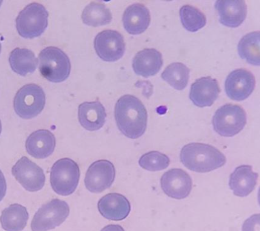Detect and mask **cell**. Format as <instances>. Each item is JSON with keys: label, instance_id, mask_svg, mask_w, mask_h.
I'll use <instances>...</instances> for the list:
<instances>
[{"label": "cell", "instance_id": "obj_1", "mask_svg": "<svg viewBox=\"0 0 260 231\" xmlns=\"http://www.w3.org/2000/svg\"><path fill=\"white\" fill-rule=\"evenodd\" d=\"M114 116L118 129L128 138H141L147 129V111L142 102L135 96H121L116 102Z\"/></svg>", "mask_w": 260, "mask_h": 231}, {"label": "cell", "instance_id": "obj_2", "mask_svg": "<svg viewBox=\"0 0 260 231\" xmlns=\"http://www.w3.org/2000/svg\"><path fill=\"white\" fill-rule=\"evenodd\" d=\"M180 158L182 163L190 171L208 173L223 167L226 158L212 145L190 143L182 148Z\"/></svg>", "mask_w": 260, "mask_h": 231}, {"label": "cell", "instance_id": "obj_3", "mask_svg": "<svg viewBox=\"0 0 260 231\" xmlns=\"http://www.w3.org/2000/svg\"><path fill=\"white\" fill-rule=\"evenodd\" d=\"M39 71L48 81L59 83L70 75L71 62L63 51L55 47L44 48L39 55Z\"/></svg>", "mask_w": 260, "mask_h": 231}, {"label": "cell", "instance_id": "obj_4", "mask_svg": "<svg viewBox=\"0 0 260 231\" xmlns=\"http://www.w3.org/2000/svg\"><path fill=\"white\" fill-rule=\"evenodd\" d=\"M80 176V168L76 161L68 158L60 159L51 168V186L57 194L70 195L78 186Z\"/></svg>", "mask_w": 260, "mask_h": 231}, {"label": "cell", "instance_id": "obj_5", "mask_svg": "<svg viewBox=\"0 0 260 231\" xmlns=\"http://www.w3.org/2000/svg\"><path fill=\"white\" fill-rule=\"evenodd\" d=\"M48 11L44 6L32 3L27 6L17 17L16 28L24 39H34L44 34L48 24Z\"/></svg>", "mask_w": 260, "mask_h": 231}, {"label": "cell", "instance_id": "obj_6", "mask_svg": "<svg viewBox=\"0 0 260 231\" xmlns=\"http://www.w3.org/2000/svg\"><path fill=\"white\" fill-rule=\"evenodd\" d=\"M212 122L216 133L231 138L244 129L247 124V114L239 105L227 104L217 110Z\"/></svg>", "mask_w": 260, "mask_h": 231}, {"label": "cell", "instance_id": "obj_7", "mask_svg": "<svg viewBox=\"0 0 260 231\" xmlns=\"http://www.w3.org/2000/svg\"><path fill=\"white\" fill-rule=\"evenodd\" d=\"M46 98L42 88L34 84L23 86L16 93L14 108L20 118L30 119L36 118L44 109Z\"/></svg>", "mask_w": 260, "mask_h": 231}, {"label": "cell", "instance_id": "obj_8", "mask_svg": "<svg viewBox=\"0 0 260 231\" xmlns=\"http://www.w3.org/2000/svg\"><path fill=\"white\" fill-rule=\"evenodd\" d=\"M70 213V207L67 202L59 199H53L37 211L31 222V229L32 231H48L55 229L63 223Z\"/></svg>", "mask_w": 260, "mask_h": 231}, {"label": "cell", "instance_id": "obj_9", "mask_svg": "<svg viewBox=\"0 0 260 231\" xmlns=\"http://www.w3.org/2000/svg\"><path fill=\"white\" fill-rule=\"evenodd\" d=\"M115 176L112 162L106 159L96 161L88 168L84 180L85 187L91 193H101L112 185Z\"/></svg>", "mask_w": 260, "mask_h": 231}, {"label": "cell", "instance_id": "obj_10", "mask_svg": "<svg viewBox=\"0 0 260 231\" xmlns=\"http://www.w3.org/2000/svg\"><path fill=\"white\" fill-rule=\"evenodd\" d=\"M14 178L28 192L41 190L45 183L44 171L26 156L19 159L12 168Z\"/></svg>", "mask_w": 260, "mask_h": 231}, {"label": "cell", "instance_id": "obj_11", "mask_svg": "<svg viewBox=\"0 0 260 231\" xmlns=\"http://www.w3.org/2000/svg\"><path fill=\"white\" fill-rule=\"evenodd\" d=\"M94 47L102 60L114 62L123 56L125 44L124 37L116 30L102 31L95 37Z\"/></svg>", "mask_w": 260, "mask_h": 231}, {"label": "cell", "instance_id": "obj_12", "mask_svg": "<svg viewBox=\"0 0 260 231\" xmlns=\"http://www.w3.org/2000/svg\"><path fill=\"white\" fill-rule=\"evenodd\" d=\"M255 76L245 69L234 70L225 81V91L229 98L235 101L247 99L255 89Z\"/></svg>", "mask_w": 260, "mask_h": 231}, {"label": "cell", "instance_id": "obj_13", "mask_svg": "<svg viewBox=\"0 0 260 231\" xmlns=\"http://www.w3.org/2000/svg\"><path fill=\"white\" fill-rule=\"evenodd\" d=\"M192 179L189 175L181 169L168 171L161 179V187L166 195L170 197L181 200L190 195L192 189Z\"/></svg>", "mask_w": 260, "mask_h": 231}, {"label": "cell", "instance_id": "obj_14", "mask_svg": "<svg viewBox=\"0 0 260 231\" xmlns=\"http://www.w3.org/2000/svg\"><path fill=\"white\" fill-rule=\"evenodd\" d=\"M220 92L217 80L211 77H204L197 79L191 85L189 97L197 107H211L218 98Z\"/></svg>", "mask_w": 260, "mask_h": 231}, {"label": "cell", "instance_id": "obj_15", "mask_svg": "<svg viewBox=\"0 0 260 231\" xmlns=\"http://www.w3.org/2000/svg\"><path fill=\"white\" fill-rule=\"evenodd\" d=\"M219 21L225 26L238 27L246 19L247 6L242 0H219L215 4Z\"/></svg>", "mask_w": 260, "mask_h": 231}, {"label": "cell", "instance_id": "obj_16", "mask_svg": "<svg viewBox=\"0 0 260 231\" xmlns=\"http://www.w3.org/2000/svg\"><path fill=\"white\" fill-rule=\"evenodd\" d=\"M98 208L104 218L116 221L126 218L131 210L129 201L118 193H110L103 196L99 202Z\"/></svg>", "mask_w": 260, "mask_h": 231}, {"label": "cell", "instance_id": "obj_17", "mask_svg": "<svg viewBox=\"0 0 260 231\" xmlns=\"http://www.w3.org/2000/svg\"><path fill=\"white\" fill-rule=\"evenodd\" d=\"M56 139L50 130L41 129L30 134L25 142L27 152L37 159H45L55 151Z\"/></svg>", "mask_w": 260, "mask_h": 231}, {"label": "cell", "instance_id": "obj_18", "mask_svg": "<svg viewBox=\"0 0 260 231\" xmlns=\"http://www.w3.org/2000/svg\"><path fill=\"white\" fill-rule=\"evenodd\" d=\"M164 64L162 54L154 48H145L136 54L133 67L137 75L147 78L156 75Z\"/></svg>", "mask_w": 260, "mask_h": 231}, {"label": "cell", "instance_id": "obj_19", "mask_svg": "<svg viewBox=\"0 0 260 231\" xmlns=\"http://www.w3.org/2000/svg\"><path fill=\"white\" fill-rule=\"evenodd\" d=\"M258 175L252 170L250 165H242L236 168L231 174L230 178V189L234 194L244 197L250 194L255 189Z\"/></svg>", "mask_w": 260, "mask_h": 231}, {"label": "cell", "instance_id": "obj_20", "mask_svg": "<svg viewBox=\"0 0 260 231\" xmlns=\"http://www.w3.org/2000/svg\"><path fill=\"white\" fill-rule=\"evenodd\" d=\"M150 11L145 5L135 4L129 6L124 11L122 22L125 30L131 35L144 33L149 26Z\"/></svg>", "mask_w": 260, "mask_h": 231}, {"label": "cell", "instance_id": "obj_21", "mask_svg": "<svg viewBox=\"0 0 260 231\" xmlns=\"http://www.w3.org/2000/svg\"><path fill=\"white\" fill-rule=\"evenodd\" d=\"M78 118L80 124L89 131L101 129L104 126L107 113L101 102H84L79 105Z\"/></svg>", "mask_w": 260, "mask_h": 231}, {"label": "cell", "instance_id": "obj_22", "mask_svg": "<svg viewBox=\"0 0 260 231\" xmlns=\"http://www.w3.org/2000/svg\"><path fill=\"white\" fill-rule=\"evenodd\" d=\"M28 219L27 208L19 204L11 205L3 211L0 222L6 231H21Z\"/></svg>", "mask_w": 260, "mask_h": 231}, {"label": "cell", "instance_id": "obj_23", "mask_svg": "<svg viewBox=\"0 0 260 231\" xmlns=\"http://www.w3.org/2000/svg\"><path fill=\"white\" fill-rule=\"evenodd\" d=\"M9 62L14 72L22 76L33 73L38 64L35 54L26 48H17L11 51Z\"/></svg>", "mask_w": 260, "mask_h": 231}, {"label": "cell", "instance_id": "obj_24", "mask_svg": "<svg viewBox=\"0 0 260 231\" xmlns=\"http://www.w3.org/2000/svg\"><path fill=\"white\" fill-rule=\"evenodd\" d=\"M259 31L247 34L239 43V56L251 65H259Z\"/></svg>", "mask_w": 260, "mask_h": 231}, {"label": "cell", "instance_id": "obj_25", "mask_svg": "<svg viewBox=\"0 0 260 231\" xmlns=\"http://www.w3.org/2000/svg\"><path fill=\"white\" fill-rule=\"evenodd\" d=\"M112 14L106 5L91 2L83 11L82 19L85 24L99 27L110 24L112 21Z\"/></svg>", "mask_w": 260, "mask_h": 231}, {"label": "cell", "instance_id": "obj_26", "mask_svg": "<svg viewBox=\"0 0 260 231\" xmlns=\"http://www.w3.org/2000/svg\"><path fill=\"white\" fill-rule=\"evenodd\" d=\"M190 70L181 62H173L168 65L161 78L176 90H182L187 87L189 80Z\"/></svg>", "mask_w": 260, "mask_h": 231}, {"label": "cell", "instance_id": "obj_27", "mask_svg": "<svg viewBox=\"0 0 260 231\" xmlns=\"http://www.w3.org/2000/svg\"><path fill=\"white\" fill-rule=\"evenodd\" d=\"M179 14L183 27L189 32H197L207 24L205 14L193 6H183L180 9Z\"/></svg>", "mask_w": 260, "mask_h": 231}, {"label": "cell", "instance_id": "obj_28", "mask_svg": "<svg viewBox=\"0 0 260 231\" xmlns=\"http://www.w3.org/2000/svg\"><path fill=\"white\" fill-rule=\"evenodd\" d=\"M139 164L143 169L149 171H159L167 169L169 167L170 159L164 153L151 151L141 156Z\"/></svg>", "mask_w": 260, "mask_h": 231}, {"label": "cell", "instance_id": "obj_29", "mask_svg": "<svg viewBox=\"0 0 260 231\" xmlns=\"http://www.w3.org/2000/svg\"><path fill=\"white\" fill-rule=\"evenodd\" d=\"M242 231H259V214L247 219L243 224Z\"/></svg>", "mask_w": 260, "mask_h": 231}, {"label": "cell", "instance_id": "obj_30", "mask_svg": "<svg viewBox=\"0 0 260 231\" xmlns=\"http://www.w3.org/2000/svg\"><path fill=\"white\" fill-rule=\"evenodd\" d=\"M7 181H6L4 173L0 170V202L5 197L6 193H7Z\"/></svg>", "mask_w": 260, "mask_h": 231}, {"label": "cell", "instance_id": "obj_31", "mask_svg": "<svg viewBox=\"0 0 260 231\" xmlns=\"http://www.w3.org/2000/svg\"><path fill=\"white\" fill-rule=\"evenodd\" d=\"M101 231H125L121 226L118 224H110L103 228Z\"/></svg>", "mask_w": 260, "mask_h": 231}, {"label": "cell", "instance_id": "obj_32", "mask_svg": "<svg viewBox=\"0 0 260 231\" xmlns=\"http://www.w3.org/2000/svg\"><path fill=\"white\" fill-rule=\"evenodd\" d=\"M2 130V122H1V120H0V135H1Z\"/></svg>", "mask_w": 260, "mask_h": 231}, {"label": "cell", "instance_id": "obj_33", "mask_svg": "<svg viewBox=\"0 0 260 231\" xmlns=\"http://www.w3.org/2000/svg\"><path fill=\"white\" fill-rule=\"evenodd\" d=\"M1 51H2V45H1V43H0V53H1Z\"/></svg>", "mask_w": 260, "mask_h": 231}, {"label": "cell", "instance_id": "obj_34", "mask_svg": "<svg viewBox=\"0 0 260 231\" xmlns=\"http://www.w3.org/2000/svg\"><path fill=\"white\" fill-rule=\"evenodd\" d=\"M3 1H0V7H1Z\"/></svg>", "mask_w": 260, "mask_h": 231}]
</instances>
